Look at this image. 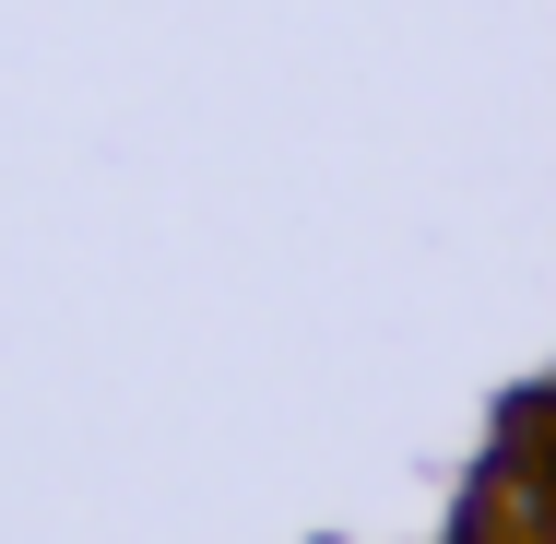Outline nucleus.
Here are the masks:
<instances>
[{"label": "nucleus", "mask_w": 556, "mask_h": 544, "mask_svg": "<svg viewBox=\"0 0 556 544\" xmlns=\"http://www.w3.org/2000/svg\"><path fill=\"white\" fill-rule=\"evenodd\" d=\"M545 533H556V521H545Z\"/></svg>", "instance_id": "nucleus-1"}]
</instances>
